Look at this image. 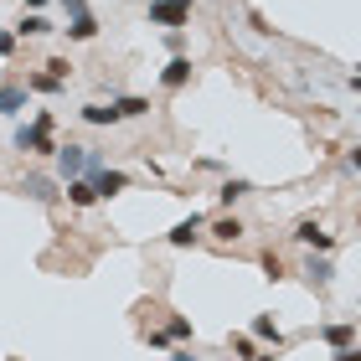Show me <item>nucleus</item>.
<instances>
[{"mask_svg": "<svg viewBox=\"0 0 361 361\" xmlns=\"http://www.w3.org/2000/svg\"><path fill=\"white\" fill-rule=\"evenodd\" d=\"M52 114H37V119H31V124H16V135H11V145H16V150H21V155H57V140H52Z\"/></svg>", "mask_w": 361, "mask_h": 361, "instance_id": "1", "label": "nucleus"}, {"mask_svg": "<svg viewBox=\"0 0 361 361\" xmlns=\"http://www.w3.org/2000/svg\"><path fill=\"white\" fill-rule=\"evenodd\" d=\"M145 21L166 26V31H180L191 21V0H150V6H145Z\"/></svg>", "mask_w": 361, "mask_h": 361, "instance_id": "2", "label": "nucleus"}, {"mask_svg": "<svg viewBox=\"0 0 361 361\" xmlns=\"http://www.w3.org/2000/svg\"><path fill=\"white\" fill-rule=\"evenodd\" d=\"M289 238L300 243V248H310V253H331V248H336V238L325 233V227H320L315 217H300V222H294V233H289Z\"/></svg>", "mask_w": 361, "mask_h": 361, "instance_id": "3", "label": "nucleus"}, {"mask_svg": "<svg viewBox=\"0 0 361 361\" xmlns=\"http://www.w3.org/2000/svg\"><path fill=\"white\" fill-rule=\"evenodd\" d=\"M88 155H93V145H57V176L62 180H73V176H88Z\"/></svg>", "mask_w": 361, "mask_h": 361, "instance_id": "4", "label": "nucleus"}, {"mask_svg": "<svg viewBox=\"0 0 361 361\" xmlns=\"http://www.w3.org/2000/svg\"><path fill=\"white\" fill-rule=\"evenodd\" d=\"M186 83H191V57H186V52H171V62L160 68V88H166V93H180Z\"/></svg>", "mask_w": 361, "mask_h": 361, "instance_id": "5", "label": "nucleus"}, {"mask_svg": "<svg viewBox=\"0 0 361 361\" xmlns=\"http://www.w3.org/2000/svg\"><path fill=\"white\" fill-rule=\"evenodd\" d=\"M202 233H207V217H202V212H191L186 222H176L166 233V243H171V248H191V243H202Z\"/></svg>", "mask_w": 361, "mask_h": 361, "instance_id": "6", "label": "nucleus"}, {"mask_svg": "<svg viewBox=\"0 0 361 361\" xmlns=\"http://www.w3.org/2000/svg\"><path fill=\"white\" fill-rule=\"evenodd\" d=\"M88 180H93V191H98V202H104V196H119V191H129V176H124V171H109V166L88 171Z\"/></svg>", "mask_w": 361, "mask_h": 361, "instance_id": "7", "label": "nucleus"}, {"mask_svg": "<svg viewBox=\"0 0 361 361\" xmlns=\"http://www.w3.org/2000/svg\"><path fill=\"white\" fill-rule=\"evenodd\" d=\"M78 119L93 124V129H114V124H124V119H119V109H114V98H109V104H83V109H78Z\"/></svg>", "mask_w": 361, "mask_h": 361, "instance_id": "8", "label": "nucleus"}, {"mask_svg": "<svg viewBox=\"0 0 361 361\" xmlns=\"http://www.w3.org/2000/svg\"><path fill=\"white\" fill-rule=\"evenodd\" d=\"M26 98H31L26 83H0V119H16L26 109Z\"/></svg>", "mask_w": 361, "mask_h": 361, "instance_id": "9", "label": "nucleus"}, {"mask_svg": "<svg viewBox=\"0 0 361 361\" xmlns=\"http://www.w3.org/2000/svg\"><path fill=\"white\" fill-rule=\"evenodd\" d=\"M52 31H57V26L47 21L42 11H26V16H21V26H16V42H21V37H26V42H42V37H52Z\"/></svg>", "mask_w": 361, "mask_h": 361, "instance_id": "10", "label": "nucleus"}, {"mask_svg": "<svg viewBox=\"0 0 361 361\" xmlns=\"http://www.w3.org/2000/svg\"><path fill=\"white\" fill-rule=\"evenodd\" d=\"M305 274H310V284H315V289H331V284H336V264H331L325 253H320V258L310 253V258H305Z\"/></svg>", "mask_w": 361, "mask_h": 361, "instance_id": "11", "label": "nucleus"}, {"mask_svg": "<svg viewBox=\"0 0 361 361\" xmlns=\"http://www.w3.org/2000/svg\"><path fill=\"white\" fill-rule=\"evenodd\" d=\"M320 341H325V346H351V341H356V320H331V325H320Z\"/></svg>", "mask_w": 361, "mask_h": 361, "instance_id": "12", "label": "nucleus"}, {"mask_svg": "<svg viewBox=\"0 0 361 361\" xmlns=\"http://www.w3.org/2000/svg\"><path fill=\"white\" fill-rule=\"evenodd\" d=\"M243 196H253V180H243V176H227L222 186H217V202H222L227 212H233V207L243 202Z\"/></svg>", "mask_w": 361, "mask_h": 361, "instance_id": "13", "label": "nucleus"}, {"mask_svg": "<svg viewBox=\"0 0 361 361\" xmlns=\"http://www.w3.org/2000/svg\"><path fill=\"white\" fill-rule=\"evenodd\" d=\"M62 186H68V202H73L78 212H88V207L98 202V191H93V180H88V176H73V180H62Z\"/></svg>", "mask_w": 361, "mask_h": 361, "instance_id": "14", "label": "nucleus"}, {"mask_svg": "<svg viewBox=\"0 0 361 361\" xmlns=\"http://www.w3.org/2000/svg\"><path fill=\"white\" fill-rule=\"evenodd\" d=\"M248 336H253V341H264V346H284V331H279V320H274V315H253Z\"/></svg>", "mask_w": 361, "mask_h": 361, "instance_id": "15", "label": "nucleus"}, {"mask_svg": "<svg viewBox=\"0 0 361 361\" xmlns=\"http://www.w3.org/2000/svg\"><path fill=\"white\" fill-rule=\"evenodd\" d=\"M93 37H98L93 11H78V16H68V42H93Z\"/></svg>", "mask_w": 361, "mask_h": 361, "instance_id": "16", "label": "nucleus"}, {"mask_svg": "<svg viewBox=\"0 0 361 361\" xmlns=\"http://www.w3.org/2000/svg\"><path fill=\"white\" fill-rule=\"evenodd\" d=\"M243 233H248V227H243V222L233 217V212H227V217H217V222H212V238H217V243H238Z\"/></svg>", "mask_w": 361, "mask_h": 361, "instance_id": "17", "label": "nucleus"}, {"mask_svg": "<svg viewBox=\"0 0 361 361\" xmlns=\"http://www.w3.org/2000/svg\"><path fill=\"white\" fill-rule=\"evenodd\" d=\"M114 109H119V119H145V114H150V98L124 93V98H114Z\"/></svg>", "mask_w": 361, "mask_h": 361, "instance_id": "18", "label": "nucleus"}, {"mask_svg": "<svg viewBox=\"0 0 361 361\" xmlns=\"http://www.w3.org/2000/svg\"><path fill=\"white\" fill-rule=\"evenodd\" d=\"M26 88H31V93H52V98H57V93L68 88V83H57V78L42 68V73H31V78H26Z\"/></svg>", "mask_w": 361, "mask_h": 361, "instance_id": "19", "label": "nucleus"}, {"mask_svg": "<svg viewBox=\"0 0 361 361\" xmlns=\"http://www.w3.org/2000/svg\"><path fill=\"white\" fill-rule=\"evenodd\" d=\"M166 336H171V341H180V346H186V341H196V325H191L186 315H171V320H166Z\"/></svg>", "mask_w": 361, "mask_h": 361, "instance_id": "20", "label": "nucleus"}, {"mask_svg": "<svg viewBox=\"0 0 361 361\" xmlns=\"http://www.w3.org/2000/svg\"><path fill=\"white\" fill-rule=\"evenodd\" d=\"M26 196H31V202H52V180H47V176H26Z\"/></svg>", "mask_w": 361, "mask_h": 361, "instance_id": "21", "label": "nucleus"}, {"mask_svg": "<svg viewBox=\"0 0 361 361\" xmlns=\"http://www.w3.org/2000/svg\"><path fill=\"white\" fill-rule=\"evenodd\" d=\"M42 68L52 73L57 83H73V62H68V57H52V62H42Z\"/></svg>", "mask_w": 361, "mask_h": 361, "instance_id": "22", "label": "nucleus"}, {"mask_svg": "<svg viewBox=\"0 0 361 361\" xmlns=\"http://www.w3.org/2000/svg\"><path fill=\"white\" fill-rule=\"evenodd\" d=\"M258 269H264V279H284V258H279V253H264V258H258Z\"/></svg>", "mask_w": 361, "mask_h": 361, "instance_id": "23", "label": "nucleus"}, {"mask_svg": "<svg viewBox=\"0 0 361 361\" xmlns=\"http://www.w3.org/2000/svg\"><path fill=\"white\" fill-rule=\"evenodd\" d=\"M233 351L248 361V356H258V341H253V336H233Z\"/></svg>", "mask_w": 361, "mask_h": 361, "instance_id": "24", "label": "nucleus"}, {"mask_svg": "<svg viewBox=\"0 0 361 361\" xmlns=\"http://www.w3.org/2000/svg\"><path fill=\"white\" fill-rule=\"evenodd\" d=\"M336 361H361V341H351V346H336Z\"/></svg>", "mask_w": 361, "mask_h": 361, "instance_id": "25", "label": "nucleus"}, {"mask_svg": "<svg viewBox=\"0 0 361 361\" xmlns=\"http://www.w3.org/2000/svg\"><path fill=\"white\" fill-rule=\"evenodd\" d=\"M11 52H16V31L0 26V57H11Z\"/></svg>", "mask_w": 361, "mask_h": 361, "instance_id": "26", "label": "nucleus"}, {"mask_svg": "<svg viewBox=\"0 0 361 361\" xmlns=\"http://www.w3.org/2000/svg\"><path fill=\"white\" fill-rule=\"evenodd\" d=\"M171 361H202V356H196L191 346H176V351H171Z\"/></svg>", "mask_w": 361, "mask_h": 361, "instance_id": "27", "label": "nucleus"}, {"mask_svg": "<svg viewBox=\"0 0 361 361\" xmlns=\"http://www.w3.org/2000/svg\"><path fill=\"white\" fill-rule=\"evenodd\" d=\"M62 11H68V16H78V11H88V0H62Z\"/></svg>", "mask_w": 361, "mask_h": 361, "instance_id": "28", "label": "nucleus"}, {"mask_svg": "<svg viewBox=\"0 0 361 361\" xmlns=\"http://www.w3.org/2000/svg\"><path fill=\"white\" fill-rule=\"evenodd\" d=\"M346 166H351V171H356V176H361V145H356V150H351V155H346Z\"/></svg>", "mask_w": 361, "mask_h": 361, "instance_id": "29", "label": "nucleus"}, {"mask_svg": "<svg viewBox=\"0 0 361 361\" xmlns=\"http://www.w3.org/2000/svg\"><path fill=\"white\" fill-rule=\"evenodd\" d=\"M42 6H52V0H26V11H42Z\"/></svg>", "mask_w": 361, "mask_h": 361, "instance_id": "30", "label": "nucleus"}, {"mask_svg": "<svg viewBox=\"0 0 361 361\" xmlns=\"http://www.w3.org/2000/svg\"><path fill=\"white\" fill-rule=\"evenodd\" d=\"M248 361H279V356H274V351H269V356H248Z\"/></svg>", "mask_w": 361, "mask_h": 361, "instance_id": "31", "label": "nucleus"}, {"mask_svg": "<svg viewBox=\"0 0 361 361\" xmlns=\"http://www.w3.org/2000/svg\"><path fill=\"white\" fill-rule=\"evenodd\" d=\"M351 88H356V93H361V78H356V73H351Z\"/></svg>", "mask_w": 361, "mask_h": 361, "instance_id": "32", "label": "nucleus"}, {"mask_svg": "<svg viewBox=\"0 0 361 361\" xmlns=\"http://www.w3.org/2000/svg\"><path fill=\"white\" fill-rule=\"evenodd\" d=\"M356 78H361V62H356Z\"/></svg>", "mask_w": 361, "mask_h": 361, "instance_id": "33", "label": "nucleus"}]
</instances>
